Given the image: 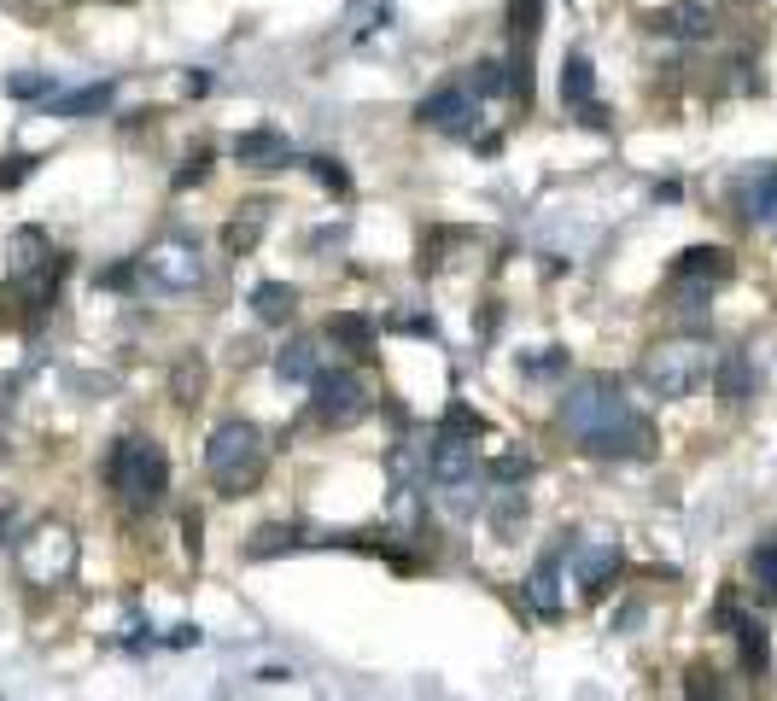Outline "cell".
Returning a JSON list of instances; mask_svg holds the SVG:
<instances>
[{
  "mask_svg": "<svg viewBox=\"0 0 777 701\" xmlns=\"http://www.w3.org/2000/svg\"><path fill=\"white\" fill-rule=\"evenodd\" d=\"M626 391H620V380H608V375H590V380H579L561 398V409H556V421L573 432V439H585V432H597V427H608V421H620L626 416Z\"/></svg>",
  "mask_w": 777,
  "mask_h": 701,
  "instance_id": "cell-4",
  "label": "cell"
},
{
  "mask_svg": "<svg viewBox=\"0 0 777 701\" xmlns=\"http://www.w3.org/2000/svg\"><path fill=\"white\" fill-rule=\"evenodd\" d=\"M270 550H293V532H286V526H263L258 544H252V555H270Z\"/></svg>",
  "mask_w": 777,
  "mask_h": 701,
  "instance_id": "cell-32",
  "label": "cell"
},
{
  "mask_svg": "<svg viewBox=\"0 0 777 701\" xmlns=\"http://www.w3.org/2000/svg\"><path fill=\"white\" fill-rule=\"evenodd\" d=\"M170 644H176V649H193V644H199V626H176Z\"/></svg>",
  "mask_w": 777,
  "mask_h": 701,
  "instance_id": "cell-37",
  "label": "cell"
},
{
  "mask_svg": "<svg viewBox=\"0 0 777 701\" xmlns=\"http://www.w3.org/2000/svg\"><path fill=\"white\" fill-rule=\"evenodd\" d=\"M327 339H339L351 357H368V350H375V327H368V316L339 311V316H327Z\"/></svg>",
  "mask_w": 777,
  "mask_h": 701,
  "instance_id": "cell-21",
  "label": "cell"
},
{
  "mask_svg": "<svg viewBox=\"0 0 777 701\" xmlns=\"http://www.w3.org/2000/svg\"><path fill=\"white\" fill-rule=\"evenodd\" d=\"M474 473H480V450L468 439H456V432H444L433 444V480L439 485H474Z\"/></svg>",
  "mask_w": 777,
  "mask_h": 701,
  "instance_id": "cell-11",
  "label": "cell"
},
{
  "mask_svg": "<svg viewBox=\"0 0 777 701\" xmlns=\"http://www.w3.org/2000/svg\"><path fill=\"white\" fill-rule=\"evenodd\" d=\"M311 391H316V421L322 427H357L368 416V404H375L357 368H316Z\"/></svg>",
  "mask_w": 777,
  "mask_h": 701,
  "instance_id": "cell-5",
  "label": "cell"
},
{
  "mask_svg": "<svg viewBox=\"0 0 777 701\" xmlns=\"http://www.w3.org/2000/svg\"><path fill=\"white\" fill-rule=\"evenodd\" d=\"M491 514H497V526H503V532H508V526H521V521H526V498L515 491V498H503V503L491 509Z\"/></svg>",
  "mask_w": 777,
  "mask_h": 701,
  "instance_id": "cell-34",
  "label": "cell"
},
{
  "mask_svg": "<svg viewBox=\"0 0 777 701\" xmlns=\"http://www.w3.org/2000/svg\"><path fill=\"white\" fill-rule=\"evenodd\" d=\"M590 88H597V71H590L585 53H567V71H561V100L567 106H585Z\"/></svg>",
  "mask_w": 777,
  "mask_h": 701,
  "instance_id": "cell-24",
  "label": "cell"
},
{
  "mask_svg": "<svg viewBox=\"0 0 777 701\" xmlns=\"http://www.w3.org/2000/svg\"><path fill=\"white\" fill-rule=\"evenodd\" d=\"M293 304H298V293L286 281H263L258 293H252V311L263 316V322H286L293 316Z\"/></svg>",
  "mask_w": 777,
  "mask_h": 701,
  "instance_id": "cell-23",
  "label": "cell"
},
{
  "mask_svg": "<svg viewBox=\"0 0 777 701\" xmlns=\"http://www.w3.org/2000/svg\"><path fill=\"white\" fill-rule=\"evenodd\" d=\"M316 368H322V350H316V339H293V345L281 350L275 375H281V380H316Z\"/></svg>",
  "mask_w": 777,
  "mask_h": 701,
  "instance_id": "cell-22",
  "label": "cell"
},
{
  "mask_svg": "<svg viewBox=\"0 0 777 701\" xmlns=\"http://www.w3.org/2000/svg\"><path fill=\"white\" fill-rule=\"evenodd\" d=\"M7 88L18 94V100H53V76L41 71V76H12Z\"/></svg>",
  "mask_w": 777,
  "mask_h": 701,
  "instance_id": "cell-31",
  "label": "cell"
},
{
  "mask_svg": "<svg viewBox=\"0 0 777 701\" xmlns=\"http://www.w3.org/2000/svg\"><path fill=\"white\" fill-rule=\"evenodd\" d=\"M748 579H754V590H760L766 603H777V538L748 555Z\"/></svg>",
  "mask_w": 777,
  "mask_h": 701,
  "instance_id": "cell-25",
  "label": "cell"
},
{
  "mask_svg": "<svg viewBox=\"0 0 777 701\" xmlns=\"http://www.w3.org/2000/svg\"><path fill=\"white\" fill-rule=\"evenodd\" d=\"M263 468H270V444L252 421H217L211 427V444H204V473L222 498H245L258 491Z\"/></svg>",
  "mask_w": 777,
  "mask_h": 701,
  "instance_id": "cell-1",
  "label": "cell"
},
{
  "mask_svg": "<svg viewBox=\"0 0 777 701\" xmlns=\"http://www.w3.org/2000/svg\"><path fill=\"white\" fill-rule=\"evenodd\" d=\"M713 386H720L725 404H743L748 398V391H754V368L743 363V350H725V357L713 363Z\"/></svg>",
  "mask_w": 777,
  "mask_h": 701,
  "instance_id": "cell-17",
  "label": "cell"
},
{
  "mask_svg": "<svg viewBox=\"0 0 777 701\" xmlns=\"http://www.w3.org/2000/svg\"><path fill=\"white\" fill-rule=\"evenodd\" d=\"M491 473H497V480H526L532 457H521V450H515V457H497V462H491Z\"/></svg>",
  "mask_w": 777,
  "mask_h": 701,
  "instance_id": "cell-33",
  "label": "cell"
},
{
  "mask_svg": "<svg viewBox=\"0 0 777 701\" xmlns=\"http://www.w3.org/2000/svg\"><path fill=\"white\" fill-rule=\"evenodd\" d=\"M561 567H556V555H544L538 567H532V579H526V603L532 614H544V620H561Z\"/></svg>",
  "mask_w": 777,
  "mask_h": 701,
  "instance_id": "cell-16",
  "label": "cell"
},
{
  "mask_svg": "<svg viewBox=\"0 0 777 701\" xmlns=\"http://www.w3.org/2000/svg\"><path fill=\"white\" fill-rule=\"evenodd\" d=\"M731 637H736V655H743V667L754 678H766L771 672V637L760 620H748V614H731Z\"/></svg>",
  "mask_w": 777,
  "mask_h": 701,
  "instance_id": "cell-15",
  "label": "cell"
},
{
  "mask_svg": "<svg viewBox=\"0 0 777 701\" xmlns=\"http://www.w3.org/2000/svg\"><path fill=\"white\" fill-rule=\"evenodd\" d=\"M690 695H720V684H713V672H690Z\"/></svg>",
  "mask_w": 777,
  "mask_h": 701,
  "instance_id": "cell-36",
  "label": "cell"
},
{
  "mask_svg": "<svg viewBox=\"0 0 777 701\" xmlns=\"http://www.w3.org/2000/svg\"><path fill=\"white\" fill-rule=\"evenodd\" d=\"M199 386H204V363L188 357V368H176V404H199Z\"/></svg>",
  "mask_w": 777,
  "mask_h": 701,
  "instance_id": "cell-28",
  "label": "cell"
},
{
  "mask_svg": "<svg viewBox=\"0 0 777 701\" xmlns=\"http://www.w3.org/2000/svg\"><path fill=\"white\" fill-rule=\"evenodd\" d=\"M474 94H508V65H497V59L474 65Z\"/></svg>",
  "mask_w": 777,
  "mask_h": 701,
  "instance_id": "cell-29",
  "label": "cell"
},
{
  "mask_svg": "<svg viewBox=\"0 0 777 701\" xmlns=\"http://www.w3.org/2000/svg\"><path fill=\"white\" fill-rule=\"evenodd\" d=\"M229 153L245 170H281V164H293V140L281 129H245V135L229 140Z\"/></svg>",
  "mask_w": 777,
  "mask_h": 701,
  "instance_id": "cell-10",
  "label": "cell"
},
{
  "mask_svg": "<svg viewBox=\"0 0 777 701\" xmlns=\"http://www.w3.org/2000/svg\"><path fill=\"white\" fill-rule=\"evenodd\" d=\"M731 252L725 245H690V252H679V263H672V275L679 281H695V286H720V281H731Z\"/></svg>",
  "mask_w": 777,
  "mask_h": 701,
  "instance_id": "cell-12",
  "label": "cell"
},
{
  "mask_svg": "<svg viewBox=\"0 0 777 701\" xmlns=\"http://www.w3.org/2000/svg\"><path fill=\"white\" fill-rule=\"evenodd\" d=\"M311 176L322 181V188H327V193H339V199H345V193H351V176H345V170H339V158H311Z\"/></svg>",
  "mask_w": 777,
  "mask_h": 701,
  "instance_id": "cell-27",
  "label": "cell"
},
{
  "mask_svg": "<svg viewBox=\"0 0 777 701\" xmlns=\"http://www.w3.org/2000/svg\"><path fill=\"white\" fill-rule=\"evenodd\" d=\"M140 275H147L158 293H181V286H199L204 281V258L193 240H164L140 258Z\"/></svg>",
  "mask_w": 777,
  "mask_h": 701,
  "instance_id": "cell-6",
  "label": "cell"
},
{
  "mask_svg": "<svg viewBox=\"0 0 777 701\" xmlns=\"http://www.w3.org/2000/svg\"><path fill=\"white\" fill-rule=\"evenodd\" d=\"M654 30H666V35H684V41H695V35H707L713 30V12L702 7V0H679L672 12H661L654 18Z\"/></svg>",
  "mask_w": 777,
  "mask_h": 701,
  "instance_id": "cell-18",
  "label": "cell"
},
{
  "mask_svg": "<svg viewBox=\"0 0 777 701\" xmlns=\"http://www.w3.org/2000/svg\"><path fill=\"white\" fill-rule=\"evenodd\" d=\"M106 480H112L123 509L153 514L164 503V491H170V457H164L153 439H117L112 462H106Z\"/></svg>",
  "mask_w": 777,
  "mask_h": 701,
  "instance_id": "cell-2",
  "label": "cell"
},
{
  "mask_svg": "<svg viewBox=\"0 0 777 701\" xmlns=\"http://www.w3.org/2000/svg\"><path fill=\"white\" fill-rule=\"evenodd\" d=\"M117 100V82H94V88H76V94H59L53 100V117H94Z\"/></svg>",
  "mask_w": 777,
  "mask_h": 701,
  "instance_id": "cell-20",
  "label": "cell"
},
{
  "mask_svg": "<svg viewBox=\"0 0 777 701\" xmlns=\"http://www.w3.org/2000/svg\"><path fill=\"white\" fill-rule=\"evenodd\" d=\"M18 555H24V573H30V579L48 585V579H59V573H71L76 544H71V532H65V526H35V532H30V544L18 550Z\"/></svg>",
  "mask_w": 777,
  "mask_h": 701,
  "instance_id": "cell-9",
  "label": "cell"
},
{
  "mask_svg": "<svg viewBox=\"0 0 777 701\" xmlns=\"http://www.w3.org/2000/svg\"><path fill=\"white\" fill-rule=\"evenodd\" d=\"M736 217L743 222H771L777 217V170L743 176V188H736Z\"/></svg>",
  "mask_w": 777,
  "mask_h": 701,
  "instance_id": "cell-14",
  "label": "cell"
},
{
  "mask_svg": "<svg viewBox=\"0 0 777 701\" xmlns=\"http://www.w3.org/2000/svg\"><path fill=\"white\" fill-rule=\"evenodd\" d=\"M579 444L590 450V457H608V462H620V457H654V427L638 416V409H626L620 421L585 432Z\"/></svg>",
  "mask_w": 777,
  "mask_h": 701,
  "instance_id": "cell-7",
  "label": "cell"
},
{
  "mask_svg": "<svg viewBox=\"0 0 777 701\" xmlns=\"http://www.w3.org/2000/svg\"><path fill=\"white\" fill-rule=\"evenodd\" d=\"M7 252H12V275H18V281H24V275H41V263H53L48 234H41V229H18Z\"/></svg>",
  "mask_w": 777,
  "mask_h": 701,
  "instance_id": "cell-19",
  "label": "cell"
},
{
  "mask_svg": "<svg viewBox=\"0 0 777 701\" xmlns=\"http://www.w3.org/2000/svg\"><path fill=\"white\" fill-rule=\"evenodd\" d=\"M526 368H532V375H549V368L561 375V368H567V350H549V357H526Z\"/></svg>",
  "mask_w": 777,
  "mask_h": 701,
  "instance_id": "cell-35",
  "label": "cell"
},
{
  "mask_svg": "<svg viewBox=\"0 0 777 701\" xmlns=\"http://www.w3.org/2000/svg\"><path fill=\"white\" fill-rule=\"evenodd\" d=\"M613 573H620V544H602V538L573 544V579H579L585 590H602Z\"/></svg>",
  "mask_w": 777,
  "mask_h": 701,
  "instance_id": "cell-13",
  "label": "cell"
},
{
  "mask_svg": "<svg viewBox=\"0 0 777 701\" xmlns=\"http://www.w3.org/2000/svg\"><path fill=\"white\" fill-rule=\"evenodd\" d=\"M258 222H263V205H245L234 229H222V240H229V252H245V245L258 240Z\"/></svg>",
  "mask_w": 777,
  "mask_h": 701,
  "instance_id": "cell-26",
  "label": "cell"
},
{
  "mask_svg": "<svg viewBox=\"0 0 777 701\" xmlns=\"http://www.w3.org/2000/svg\"><path fill=\"white\" fill-rule=\"evenodd\" d=\"M35 164H41V158H30V153H12L7 164H0V193H12L18 181H24V176L35 170Z\"/></svg>",
  "mask_w": 777,
  "mask_h": 701,
  "instance_id": "cell-30",
  "label": "cell"
},
{
  "mask_svg": "<svg viewBox=\"0 0 777 701\" xmlns=\"http://www.w3.org/2000/svg\"><path fill=\"white\" fill-rule=\"evenodd\" d=\"M474 88H433L416 106V123H427V129H439V135H474Z\"/></svg>",
  "mask_w": 777,
  "mask_h": 701,
  "instance_id": "cell-8",
  "label": "cell"
},
{
  "mask_svg": "<svg viewBox=\"0 0 777 701\" xmlns=\"http://www.w3.org/2000/svg\"><path fill=\"white\" fill-rule=\"evenodd\" d=\"M713 363L720 357L702 339H666V345L643 350V386L654 398H690L695 386L713 380Z\"/></svg>",
  "mask_w": 777,
  "mask_h": 701,
  "instance_id": "cell-3",
  "label": "cell"
}]
</instances>
